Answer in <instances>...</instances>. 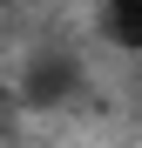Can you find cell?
I'll return each instance as SVG.
<instances>
[{
	"instance_id": "1",
	"label": "cell",
	"mask_w": 142,
	"mask_h": 148,
	"mask_svg": "<svg viewBox=\"0 0 142 148\" xmlns=\"http://www.w3.org/2000/svg\"><path fill=\"white\" fill-rule=\"evenodd\" d=\"M75 88H81V61L68 47H41L20 67V101L27 108H61V101H75Z\"/></svg>"
},
{
	"instance_id": "2",
	"label": "cell",
	"mask_w": 142,
	"mask_h": 148,
	"mask_svg": "<svg viewBox=\"0 0 142 148\" xmlns=\"http://www.w3.org/2000/svg\"><path fill=\"white\" fill-rule=\"evenodd\" d=\"M102 14H108L115 47H142V0H102Z\"/></svg>"
}]
</instances>
